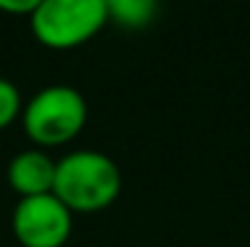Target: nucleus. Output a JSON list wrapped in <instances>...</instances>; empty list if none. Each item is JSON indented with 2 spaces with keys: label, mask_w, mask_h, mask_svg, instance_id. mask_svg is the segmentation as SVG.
<instances>
[{
  "label": "nucleus",
  "mask_w": 250,
  "mask_h": 247,
  "mask_svg": "<svg viewBox=\"0 0 250 247\" xmlns=\"http://www.w3.org/2000/svg\"><path fill=\"white\" fill-rule=\"evenodd\" d=\"M120 189V168L104 152L80 149L56 162L53 197L62 199L72 213H96L109 208Z\"/></svg>",
  "instance_id": "f257e3e1"
},
{
  "label": "nucleus",
  "mask_w": 250,
  "mask_h": 247,
  "mask_svg": "<svg viewBox=\"0 0 250 247\" xmlns=\"http://www.w3.org/2000/svg\"><path fill=\"white\" fill-rule=\"evenodd\" d=\"M88 107L83 93L72 85H48L38 91L21 109L24 133L38 146H62L83 131Z\"/></svg>",
  "instance_id": "f03ea898"
},
{
  "label": "nucleus",
  "mask_w": 250,
  "mask_h": 247,
  "mask_svg": "<svg viewBox=\"0 0 250 247\" xmlns=\"http://www.w3.org/2000/svg\"><path fill=\"white\" fill-rule=\"evenodd\" d=\"M109 21L104 0H43L29 16L32 35L53 51L88 43Z\"/></svg>",
  "instance_id": "7ed1b4c3"
},
{
  "label": "nucleus",
  "mask_w": 250,
  "mask_h": 247,
  "mask_svg": "<svg viewBox=\"0 0 250 247\" xmlns=\"http://www.w3.org/2000/svg\"><path fill=\"white\" fill-rule=\"evenodd\" d=\"M11 226L21 247H64L72 234V210L53 191L24 197L16 205Z\"/></svg>",
  "instance_id": "20e7f679"
},
{
  "label": "nucleus",
  "mask_w": 250,
  "mask_h": 247,
  "mask_svg": "<svg viewBox=\"0 0 250 247\" xmlns=\"http://www.w3.org/2000/svg\"><path fill=\"white\" fill-rule=\"evenodd\" d=\"M53 178H56V162L40 149L19 152L8 162V184L21 199L38 197V194H51Z\"/></svg>",
  "instance_id": "39448f33"
},
{
  "label": "nucleus",
  "mask_w": 250,
  "mask_h": 247,
  "mask_svg": "<svg viewBox=\"0 0 250 247\" xmlns=\"http://www.w3.org/2000/svg\"><path fill=\"white\" fill-rule=\"evenodd\" d=\"M109 21L123 29H144L157 14V0H104Z\"/></svg>",
  "instance_id": "423d86ee"
},
{
  "label": "nucleus",
  "mask_w": 250,
  "mask_h": 247,
  "mask_svg": "<svg viewBox=\"0 0 250 247\" xmlns=\"http://www.w3.org/2000/svg\"><path fill=\"white\" fill-rule=\"evenodd\" d=\"M19 114H21L19 88H16L11 80L0 77V131H3V128H8Z\"/></svg>",
  "instance_id": "0eeeda50"
},
{
  "label": "nucleus",
  "mask_w": 250,
  "mask_h": 247,
  "mask_svg": "<svg viewBox=\"0 0 250 247\" xmlns=\"http://www.w3.org/2000/svg\"><path fill=\"white\" fill-rule=\"evenodd\" d=\"M43 0H0V11L3 14H14V16H32V11Z\"/></svg>",
  "instance_id": "6e6552de"
}]
</instances>
